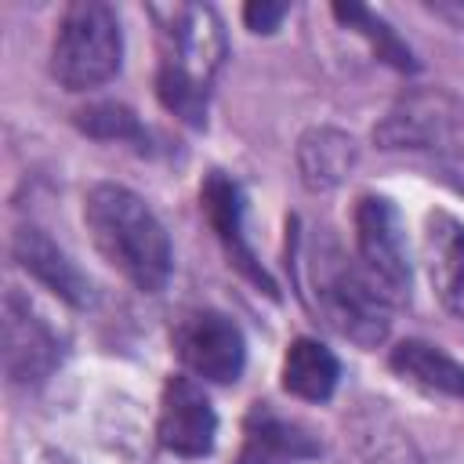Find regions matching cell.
Segmentation results:
<instances>
[{"instance_id":"cell-11","label":"cell","mask_w":464,"mask_h":464,"mask_svg":"<svg viewBox=\"0 0 464 464\" xmlns=\"http://www.w3.org/2000/svg\"><path fill=\"white\" fill-rule=\"evenodd\" d=\"M319 439L304 424L272 413L265 402H254V410L246 413L239 464H297L319 457Z\"/></svg>"},{"instance_id":"cell-18","label":"cell","mask_w":464,"mask_h":464,"mask_svg":"<svg viewBox=\"0 0 464 464\" xmlns=\"http://www.w3.org/2000/svg\"><path fill=\"white\" fill-rule=\"evenodd\" d=\"M334 14H337L348 29L362 33V36L370 40V47L377 51V58H384L388 65H395V69H402V72L417 69V62H413V54H410V47L395 36V29H388V22H384V18H377L370 7H362V4H334Z\"/></svg>"},{"instance_id":"cell-16","label":"cell","mask_w":464,"mask_h":464,"mask_svg":"<svg viewBox=\"0 0 464 464\" xmlns=\"http://www.w3.org/2000/svg\"><path fill=\"white\" fill-rule=\"evenodd\" d=\"M348 428H352L355 450L362 453L366 464H424L410 431L381 402H362L352 413Z\"/></svg>"},{"instance_id":"cell-8","label":"cell","mask_w":464,"mask_h":464,"mask_svg":"<svg viewBox=\"0 0 464 464\" xmlns=\"http://www.w3.org/2000/svg\"><path fill=\"white\" fill-rule=\"evenodd\" d=\"M163 69H174L203 87H210L214 72L225 62V33L210 7L203 4H181L170 7V22L163 25Z\"/></svg>"},{"instance_id":"cell-10","label":"cell","mask_w":464,"mask_h":464,"mask_svg":"<svg viewBox=\"0 0 464 464\" xmlns=\"http://www.w3.org/2000/svg\"><path fill=\"white\" fill-rule=\"evenodd\" d=\"M11 254L14 261L36 279L44 283L54 297H62L65 304L72 308H91L94 304V286L91 279L76 268V261L36 225H22L14 228V239H11Z\"/></svg>"},{"instance_id":"cell-6","label":"cell","mask_w":464,"mask_h":464,"mask_svg":"<svg viewBox=\"0 0 464 464\" xmlns=\"http://www.w3.org/2000/svg\"><path fill=\"white\" fill-rule=\"evenodd\" d=\"M0 315H4L0 326H4V373H7V381L18 384V388L44 384L65 355V344H62L58 330L18 290L4 294V312Z\"/></svg>"},{"instance_id":"cell-15","label":"cell","mask_w":464,"mask_h":464,"mask_svg":"<svg viewBox=\"0 0 464 464\" xmlns=\"http://www.w3.org/2000/svg\"><path fill=\"white\" fill-rule=\"evenodd\" d=\"M388 362L402 381H410V384H417L431 395L464 399V362L446 355L439 344H428V341H417V337L399 341L392 348Z\"/></svg>"},{"instance_id":"cell-3","label":"cell","mask_w":464,"mask_h":464,"mask_svg":"<svg viewBox=\"0 0 464 464\" xmlns=\"http://www.w3.org/2000/svg\"><path fill=\"white\" fill-rule=\"evenodd\" d=\"M373 141L388 152L428 156L457 188H464V98L442 87L406 91L377 120Z\"/></svg>"},{"instance_id":"cell-13","label":"cell","mask_w":464,"mask_h":464,"mask_svg":"<svg viewBox=\"0 0 464 464\" xmlns=\"http://www.w3.org/2000/svg\"><path fill=\"white\" fill-rule=\"evenodd\" d=\"M424 261H428V279L439 294V301L464 319V221L431 210L424 218Z\"/></svg>"},{"instance_id":"cell-19","label":"cell","mask_w":464,"mask_h":464,"mask_svg":"<svg viewBox=\"0 0 464 464\" xmlns=\"http://www.w3.org/2000/svg\"><path fill=\"white\" fill-rule=\"evenodd\" d=\"M76 127L91 138H102V141H130L138 149L149 145V134L141 127V120L127 109V105H116V102H98V105H87L76 112Z\"/></svg>"},{"instance_id":"cell-9","label":"cell","mask_w":464,"mask_h":464,"mask_svg":"<svg viewBox=\"0 0 464 464\" xmlns=\"http://www.w3.org/2000/svg\"><path fill=\"white\" fill-rule=\"evenodd\" d=\"M156 439L174 457H207L218 439V413L192 377H170L160 395Z\"/></svg>"},{"instance_id":"cell-12","label":"cell","mask_w":464,"mask_h":464,"mask_svg":"<svg viewBox=\"0 0 464 464\" xmlns=\"http://www.w3.org/2000/svg\"><path fill=\"white\" fill-rule=\"evenodd\" d=\"M199 203H203V214H207L210 228L218 232V239H221L228 261H232L246 279H254L257 286H265L268 294H276L272 279L265 276V268L257 265L254 250H250L246 239H243V196H239V185H236L232 178H225L221 170H214V174L203 181V188H199Z\"/></svg>"},{"instance_id":"cell-21","label":"cell","mask_w":464,"mask_h":464,"mask_svg":"<svg viewBox=\"0 0 464 464\" xmlns=\"http://www.w3.org/2000/svg\"><path fill=\"white\" fill-rule=\"evenodd\" d=\"M44 464H72L69 457H62V453H47V460Z\"/></svg>"},{"instance_id":"cell-7","label":"cell","mask_w":464,"mask_h":464,"mask_svg":"<svg viewBox=\"0 0 464 464\" xmlns=\"http://www.w3.org/2000/svg\"><path fill=\"white\" fill-rule=\"evenodd\" d=\"M174 352L188 373L214 381V384L236 381L246 362L243 330L236 326V319H228L225 312H214V308H196L178 319Z\"/></svg>"},{"instance_id":"cell-14","label":"cell","mask_w":464,"mask_h":464,"mask_svg":"<svg viewBox=\"0 0 464 464\" xmlns=\"http://www.w3.org/2000/svg\"><path fill=\"white\" fill-rule=\"evenodd\" d=\"M359 163V145L348 130L337 127H308L297 138V174L304 188L312 192H330L344 185V178Z\"/></svg>"},{"instance_id":"cell-2","label":"cell","mask_w":464,"mask_h":464,"mask_svg":"<svg viewBox=\"0 0 464 464\" xmlns=\"http://www.w3.org/2000/svg\"><path fill=\"white\" fill-rule=\"evenodd\" d=\"M308 283L315 312L344 341L359 348H377L388 337L392 301L377 290L359 257H348V250L326 232H319L308 246Z\"/></svg>"},{"instance_id":"cell-5","label":"cell","mask_w":464,"mask_h":464,"mask_svg":"<svg viewBox=\"0 0 464 464\" xmlns=\"http://www.w3.org/2000/svg\"><path fill=\"white\" fill-rule=\"evenodd\" d=\"M355 257L366 268V276L377 283V290L395 304L410 301V246L406 228L392 199L384 196H362L355 203Z\"/></svg>"},{"instance_id":"cell-17","label":"cell","mask_w":464,"mask_h":464,"mask_svg":"<svg viewBox=\"0 0 464 464\" xmlns=\"http://www.w3.org/2000/svg\"><path fill=\"white\" fill-rule=\"evenodd\" d=\"M283 388L304 402H326L337 388V355L315 337H294L283 355Z\"/></svg>"},{"instance_id":"cell-1","label":"cell","mask_w":464,"mask_h":464,"mask_svg":"<svg viewBox=\"0 0 464 464\" xmlns=\"http://www.w3.org/2000/svg\"><path fill=\"white\" fill-rule=\"evenodd\" d=\"M83 221L91 228L98 254L127 283H134L145 294H156L167 286L174 268L170 236L138 192L116 181L94 185L83 203Z\"/></svg>"},{"instance_id":"cell-4","label":"cell","mask_w":464,"mask_h":464,"mask_svg":"<svg viewBox=\"0 0 464 464\" xmlns=\"http://www.w3.org/2000/svg\"><path fill=\"white\" fill-rule=\"evenodd\" d=\"M123 62V29L109 4L76 0L62 11L51 44V76L65 91H91L109 83Z\"/></svg>"},{"instance_id":"cell-20","label":"cell","mask_w":464,"mask_h":464,"mask_svg":"<svg viewBox=\"0 0 464 464\" xmlns=\"http://www.w3.org/2000/svg\"><path fill=\"white\" fill-rule=\"evenodd\" d=\"M286 11H290L286 4H265V0H254V4L243 7V22H246L250 33H276L279 22L286 18Z\"/></svg>"}]
</instances>
